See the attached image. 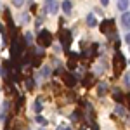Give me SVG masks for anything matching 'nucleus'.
<instances>
[{
	"label": "nucleus",
	"instance_id": "1",
	"mask_svg": "<svg viewBox=\"0 0 130 130\" xmlns=\"http://www.w3.org/2000/svg\"><path fill=\"white\" fill-rule=\"evenodd\" d=\"M37 42H38L40 47H49L50 43H52V33H50L49 30H40Z\"/></svg>",
	"mask_w": 130,
	"mask_h": 130
},
{
	"label": "nucleus",
	"instance_id": "2",
	"mask_svg": "<svg viewBox=\"0 0 130 130\" xmlns=\"http://www.w3.org/2000/svg\"><path fill=\"white\" fill-rule=\"evenodd\" d=\"M59 40H61V45H62V49L70 50V45H71V31L70 30H61L59 31Z\"/></svg>",
	"mask_w": 130,
	"mask_h": 130
},
{
	"label": "nucleus",
	"instance_id": "3",
	"mask_svg": "<svg viewBox=\"0 0 130 130\" xmlns=\"http://www.w3.org/2000/svg\"><path fill=\"white\" fill-rule=\"evenodd\" d=\"M125 62H127V61H125V57L121 56V52L118 50V52H116V56H115V73H116V75H120L121 71H123Z\"/></svg>",
	"mask_w": 130,
	"mask_h": 130
},
{
	"label": "nucleus",
	"instance_id": "4",
	"mask_svg": "<svg viewBox=\"0 0 130 130\" xmlns=\"http://www.w3.org/2000/svg\"><path fill=\"white\" fill-rule=\"evenodd\" d=\"M101 31L102 33H109V31H115V24H113V19H104L101 23Z\"/></svg>",
	"mask_w": 130,
	"mask_h": 130
},
{
	"label": "nucleus",
	"instance_id": "5",
	"mask_svg": "<svg viewBox=\"0 0 130 130\" xmlns=\"http://www.w3.org/2000/svg\"><path fill=\"white\" fill-rule=\"evenodd\" d=\"M62 80L66 83V87H70V89H73V87L76 85V78H75V75H71V73H64Z\"/></svg>",
	"mask_w": 130,
	"mask_h": 130
},
{
	"label": "nucleus",
	"instance_id": "6",
	"mask_svg": "<svg viewBox=\"0 0 130 130\" xmlns=\"http://www.w3.org/2000/svg\"><path fill=\"white\" fill-rule=\"evenodd\" d=\"M113 97H115V101H116V102H118V104H121V102H123V94H121V90L120 89H113Z\"/></svg>",
	"mask_w": 130,
	"mask_h": 130
},
{
	"label": "nucleus",
	"instance_id": "7",
	"mask_svg": "<svg viewBox=\"0 0 130 130\" xmlns=\"http://www.w3.org/2000/svg\"><path fill=\"white\" fill-rule=\"evenodd\" d=\"M108 87H109V85H108V83H104V82L99 83V85H97V94H99V95H104V94L108 92Z\"/></svg>",
	"mask_w": 130,
	"mask_h": 130
},
{
	"label": "nucleus",
	"instance_id": "8",
	"mask_svg": "<svg viewBox=\"0 0 130 130\" xmlns=\"http://www.w3.org/2000/svg\"><path fill=\"white\" fill-rule=\"evenodd\" d=\"M121 24H123V28H125V30H128V26H130L128 12H123V16H121Z\"/></svg>",
	"mask_w": 130,
	"mask_h": 130
},
{
	"label": "nucleus",
	"instance_id": "9",
	"mask_svg": "<svg viewBox=\"0 0 130 130\" xmlns=\"http://www.w3.org/2000/svg\"><path fill=\"white\" fill-rule=\"evenodd\" d=\"M92 78H94V75L89 73V75L85 76V80L82 82V85H83V87H92Z\"/></svg>",
	"mask_w": 130,
	"mask_h": 130
},
{
	"label": "nucleus",
	"instance_id": "10",
	"mask_svg": "<svg viewBox=\"0 0 130 130\" xmlns=\"http://www.w3.org/2000/svg\"><path fill=\"white\" fill-rule=\"evenodd\" d=\"M116 115H118V116H127V109H125L121 104H118V106H116Z\"/></svg>",
	"mask_w": 130,
	"mask_h": 130
},
{
	"label": "nucleus",
	"instance_id": "11",
	"mask_svg": "<svg viewBox=\"0 0 130 130\" xmlns=\"http://www.w3.org/2000/svg\"><path fill=\"white\" fill-rule=\"evenodd\" d=\"M47 7H49V10H50V12H54V14H56L57 9H59V5H57L56 2H49V4H47Z\"/></svg>",
	"mask_w": 130,
	"mask_h": 130
},
{
	"label": "nucleus",
	"instance_id": "12",
	"mask_svg": "<svg viewBox=\"0 0 130 130\" xmlns=\"http://www.w3.org/2000/svg\"><path fill=\"white\" fill-rule=\"evenodd\" d=\"M87 24H89V26H95V24H97V19L90 14V16H87Z\"/></svg>",
	"mask_w": 130,
	"mask_h": 130
},
{
	"label": "nucleus",
	"instance_id": "13",
	"mask_svg": "<svg viewBox=\"0 0 130 130\" xmlns=\"http://www.w3.org/2000/svg\"><path fill=\"white\" fill-rule=\"evenodd\" d=\"M71 2H62V10L66 12V14H70V10H71Z\"/></svg>",
	"mask_w": 130,
	"mask_h": 130
},
{
	"label": "nucleus",
	"instance_id": "14",
	"mask_svg": "<svg viewBox=\"0 0 130 130\" xmlns=\"http://www.w3.org/2000/svg\"><path fill=\"white\" fill-rule=\"evenodd\" d=\"M118 9L123 10V12H127V9H128V4H127V2H118Z\"/></svg>",
	"mask_w": 130,
	"mask_h": 130
},
{
	"label": "nucleus",
	"instance_id": "15",
	"mask_svg": "<svg viewBox=\"0 0 130 130\" xmlns=\"http://www.w3.org/2000/svg\"><path fill=\"white\" fill-rule=\"evenodd\" d=\"M35 111H37V113H40V111H42V101H40V97H38V101L35 102Z\"/></svg>",
	"mask_w": 130,
	"mask_h": 130
},
{
	"label": "nucleus",
	"instance_id": "16",
	"mask_svg": "<svg viewBox=\"0 0 130 130\" xmlns=\"http://www.w3.org/2000/svg\"><path fill=\"white\" fill-rule=\"evenodd\" d=\"M24 87H26L28 90H30V89H33V80H31V78H28V80L24 82Z\"/></svg>",
	"mask_w": 130,
	"mask_h": 130
},
{
	"label": "nucleus",
	"instance_id": "17",
	"mask_svg": "<svg viewBox=\"0 0 130 130\" xmlns=\"http://www.w3.org/2000/svg\"><path fill=\"white\" fill-rule=\"evenodd\" d=\"M50 75V68H43L42 70V76H49Z\"/></svg>",
	"mask_w": 130,
	"mask_h": 130
},
{
	"label": "nucleus",
	"instance_id": "18",
	"mask_svg": "<svg viewBox=\"0 0 130 130\" xmlns=\"http://www.w3.org/2000/svg\"><path fill=\"white\" fill-rule=\"evenodd\" d=\"M37 121H38V123H42V125H45V123H47V121H45V118H42L40 115L37 116Z\"/></svg>",
	"mask_w": 130,
	"mask_h": 130
},
{
	"label": "nucleus",
	"instance_id": "19",
	"mask_svg": "<svg viewBox=\"0 0 130 130\" xmlns=\"http://www.w3.org/2000/svg\"><path fill=\"white\" fill-rule=\"evenodd\" d=\"M90 127H92V130H99V125H97L95 121H92V125H90Z\"/></svg>",
	"mask_w": 130,
	"mask_h": 130
},
{
	"label": "nucleus",
	"instance_id": "20",
	"mask_svg": "<svg viewBox=\"0 0 130 130\" xmlns=\"http://www.w3.org/2000/svg\"><path fill=\"white\" fill-rule=\"evenodd\" d=\"M128 82H130V76L128 73H125V85H128Z\"/></svg>",
	"mask_w": 130,
	"mask_h": 130
},
{
	"label": "nucleus",
	"instance_id": "21",
	"mask_svg": "<svg viewBox=\"0 0 130 130\" xmlns=\"http://www.w3.org/2000/svg\"><path fill=\"white\" fill-rule=\"evenodd\" d=\"M14 5H16V7H21V5H23V2H21V0H16V2H14Z\"/></svg>",
	"mask_w": 130,
	"mask_h": 130
},
{
	"label": "nucleus",
	"instance_id": "22",
	"mask_svg": "<svg viewBox=\"0 0 130 130\" xmlns=\"http://www.w3.org/2000/svg\"><path fill=\"white\" fill-rule=\"evenodd\" d=\"M0 75H5V71H4V68L0 66Z\"/></svg>",
	"mask_w": 130,
	"mask_h": 130
},
{
	"label": "nucleus",
	"instance_id": "23",
	"mask_svg": "<svg viewBox=\"0 0 130 130\" xmlns=\"http://www.w3.org/2000/svg\"><path fill=\"white\" fill-rule=\"evenodd\" d=\"M61 130H71V128H70V127H66V128H61Z\"/></svg>",
	"mask_w": 130,
	"mask_h": 130
}]
</instances>
